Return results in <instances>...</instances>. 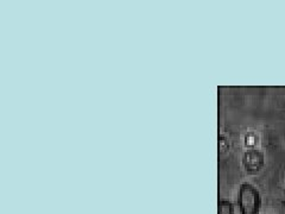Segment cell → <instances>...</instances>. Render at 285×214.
Masks as SVG:
<instances>
[{"instance_id":"obj_2","label":"cell","mask_w":285,"mask_h":214,"mask_svg":"<svg viewBox=\"0 0 285 214\" xmlns=\"http://www.w3.org/2000/svg\"><path fill=\"white\" fill-rule=\"evenodd\" d=\"M264 162H265V159H264L263 152L257 149H249L242 156V166L249 174L259 173L264 167Z\"/></svg>"},{"instance_id":"obj_4","label":"cell","mask_w":285,"mask_h":214,"mask_svg":"<svg viewBox=\"0 0 285 214\" xmlns=\"http://www.w3.org/2000/svg\"><path fill=\"white\" fill-rule=\"evenodd\" d=\"M258 137L256 136V133H253V132H249L247 133V135L245 136V144L246 146H249V148H252L253 145L256 144L257 142H258Z\"/></svg>"},{"instance_id":"obj_3","label":"cell","mask_w":285,"mask_h":214,"mask_svg":"<svg viewBox=\"0 0 285 214\" xmlns=\"http://www.w3.org/2000/svg\"><path fill=\"white\" fill-rule=\"evenodd\" d=\"M219 214H234V207L230 200L220 199Z\"/></svg>"},{"instance_id":"obj_1","label":"cell","mask_w":285,"mask_h":214,"mask_svg":"<svg viewBox=\"0 0 285 214\" xmlns=\"http://www.w3.org/2000/svg\"><path fill=\"white\" fill-rule=\"evenodd\" d=\"M238 205L240 214H259L262 198L258 189L248 182L242 184L239 188Z\"/></svg>"}]
</instances>
